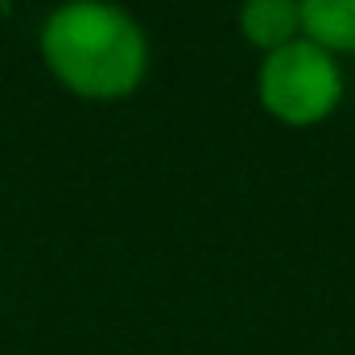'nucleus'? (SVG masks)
I'll return each mask as SVG.
<instances>
[{
    "instance_id": "obj_1",
    "label": "nucleus",
    "mask_w": 355,
    "mask_h": 355,
    "mask_svg": "<svg viewBox=\"0 0 355 355\" xmlns=\"http://www.w3.org/2000/svg\"><path fill=\"white\" fill-rule=\"evenodd\" d=\"M50 75L83 99H124L149 75V37L141 21L112 0H67L42 25Z\"/></svg>"
},
{
    "instance_id": "obj_2",
    "label": "nucleus",
    "mask_w": 355,
    "mask_h": 355,
    "mask_svg": "<svg viewBox=\"0 0 355 355\" xmlns=\"http://www.w3.org/2000/svg\"><path fill=\"white\" fill-rule=\"evenodd\" d=\"M257 95L272 120L289 128H314L343 103V67L322 46L297 37L261 58Z\"/></svg>"
},
{
    "instance_id": "obj_3",
    "label": "nucleus",
    "mask_w": 355,
    "mask_h": 355,
    "mask_svg": "<svg viewBox=\"0 0 355 355\" xmlns=\"http://www.w3.org/2000/svg\"><path fill=\"white\" fill-rule=\"evenodd\" d=\"M236 21H240V37L261 54H272L302 37L297 0H244Z\"/></svg>"
},
{
    "instance_id": "obj_4",
    "label": "nucleus",
    "mask_w": 355,
    "mask_h": 355,
    "mask_svg": "<svg viewBox=\"0 0 355 355\" xmlns=\"http://www.w3.org/2000/svg\"><path fill=\"white\" fill-rule=\"evenodd\" d=\"M302 37L327 54H355V0H297Z\"/></svg>"
}]
</instances>
